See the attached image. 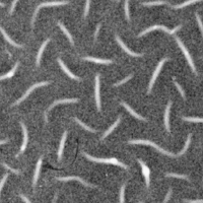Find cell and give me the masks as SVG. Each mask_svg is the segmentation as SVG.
Returning a JSON list of instances; mask_svg holds the SVG:
<instances>
[{"label": "cell", "instance_id": "cell-1", "mask_svg": "<svg viewBox=\"0 0 203 203\" xmlns=\"http://www.w3.org/2000/svg\"><path fill=\"white\" fill-rule=\"evenodd\" d=\"M83 155H85L87 159L89 160H92V162H96V163H100V164H115V166H119L121 168H123V169L127 170L128 167L124 164L123 163L119 162L117 159H114V157H111V159H97V157H93L92 155H89V153L86 152H83Z\"/></svg>", "mask_w": 203, "mask_h": 203}, {"label": "cell", "instance_id": "cell-2", "mask_svg": "<svg viewBox=\"0 0 203 203\" xmlns=\"http://www.w3.org/2000/svg\"><path fill=\"white\" fill-rule=\"evenodd\" d=\"M129 143H131V144H147V145L152 146V147L155 148L156 150H159V151L162 152L163 155H169V156H176L174 153H171L170 151H168V150L163 149L162 147H160L159 145H156L155 142H152L150 140H130Z\"/></svg>", "mask_w": 203, "mask_h": 203}, {"label": "cell", "instance_id": "cell-3", "mask_svg": "<svg viewBox=\"0 0 203 203\" xmlns=\"http://www.w3.org/2000/svg\"><path fill=\"white\" fill-rule=\"evenodd\" d=\"M182 27V26L181 24H179L178 27H176L175 29H173V30H169L168 27H164V26H157V24H155V26H152V27H148V29H146L145 31H143L142 33H140L138 35V37H142V36H144V35H146L147 33H149V31H155V30H163V31H167L168 34H170V35H173V34H175L176 31H178Z\"/></svg>", "mask_w": 203, "mask_h": 203}, {"label": "cell", "instance_id": "cell-4", "mask_svg": "<svg viewBox=\"0 0 203 203\" xmlns=\"http://www.w3.org/2000/svg\"><path fill=\"white\" fill-rule=\"evenodd\" d=\"M176 42H177V44L179 45V47L181 48V50L183 51V53H184L185 57H186V59H187V61H188V63H189V65L191 66L192 71H193L194 73H196V68H195V65H194V63H193V60H192L191 56H190V54H189V52H188V50L186 49V47L184 46V44L182 43L181 40L179 39V38H176Z\"/></svg>", "mask_w": 203, "mask_h": 203}, {"label": "cell", "instance_id": "cell-5", "mask_svg": "<svg viewBox=\"0 0 203 203\" xmlns=\"http://www.w3.org/2000/svg\"><path fill=\"white\" fill-rule=\"evenodd\" d=\"M67 1H56V2H44V3H41V4L38 6V7L36 8V10H35V13H34V16H33V23H35V19H36V16H37V13L39 12L40 8L42 7H49V6H58V5H65L67 4Z\"/></svg>", "mask_w": 203, "mask_h": 203}, {"label": "cell", "instance_id": "cell-6", "mask_svg": "<svg viewBox=\"0 0 203 203\" xmlns=\"http://www.w3.org/2000/svg\"><path fill=\"white\" fill-rule=\"evenodd\" d=\"M49 85V81H43V82H39V83H36V85H31V86L30 87V89H27V92H26V93H24L23 96L22 97H20L19 100H17V101L15 102V103L13 104V106H15V105H19V104H20V103H22L23 101H24V100L27 99V97H29V94H30V93H31V92H33V90H35V89H38V87H40V86H43V85Z\"/></svg>", "mask_w": 203, "mask_h": 203}, {"label": "cell", "instance_id": "cell-7", "mask_svg": "<svg viewBox=\"0 0 203 203\" xmlns=\"http://www.w3.org/2000/svg\"><path fill=\"white\" fill-rule=\"evenodd\" d=\"M166 61H169V58H164V59H163V60L159 63V65H157V67H156V69L155 70V72H153L152 77H151V79H150V82H149V85H148V93H150V90H151L153 85H155V80H156L157 75H159V73L160 72V69H162L163 65H164V63L166 62Z\"/></svg>", "mask_w": 203, "mask_h": 203}, {"label": "cell", "instance_id": "cell-8", "mask_svg": "<svg viewBox=\"0 0 203 203\" xmlns=\"http://www.w3.org/2000/svg\"><path fill=\"white\" fill-rule=\"evenodd\" d=\"M94 90H96V102H97V110L101 111V99H100V75H96V86H94Z\"/></svg>", "mask_w": 203, "mask_h": 203}, {"label": "cell", "instance_id": "cell-9", "mask_svg": "<svg viewBox=\"0 0 203 203\" xmlns=\"http://www.w3.org/2000/svg\"><path fill=\"white\" fill-rule=\"evenodd\" d=\"M116 41L118 42L119 43V45H120L121 46V48L123 49V50L126 52V53L127 54H129L130 56H133V57H141L142 56V54H139V53H134V52H132L130 49H129L127 46H126V45L123 43V42H122V40L120 39V37H118V36H116Z\"/></svg>", "mask_w": 203, "mask_h": 203}, {"label": "cell", "instance_id": "cell-10", "mask_svg": "<svg viewBox=\"0 0 203 203\" xmlns=\"http://www.w3.org/2000/svg\"><path fill=\"white\" fill-rule=\"evenodd\" d=\"M138 163H139V164L141 166V168H142V173H143V175H144V177H145V181H146V186L147 187H149V174H150V172H149V170H148V168L146 167V164L142 162L141 160H138Z\"/></svg>", "mask_w": 203, "mask_h": 203}, {"label": "cell", "instance_id": "cell-11", "mask_svg": "<svg viewBox=\"0 0 203 203\" xmlns=\"http://www.w3.org/2000/svg\"><path fill=\"white\" fill-rule=\"evenodd\" d=\"M58 180H59V181H72V180H76V181L80 182L81 184L85 185V186H87V187H93V185H90L89 183H87V182L83 181L81 178L75 177V176H72V177H61V178H58Z\"/></svg>", "mask_w": 203, "mask_h": 203}, {"label": "cell", "instance_id": "cell-12", "mask_svg": "<svg viewBox=\"0 0 203 203\" xmlns=\"http://www.w3.org/2000/svg\"><path fill=\"white\" fill-rule=\"evenodd\" d=\"M58 63H59V65L61 66V68L63 69V71H64V72L66 73V74H67V75L69 76V77L72 78V79H75V80H80L79 77H77V76H75V75L73 74V73H72L70 70H69V69H68L67 67H66L65 64H64V62H63V61L61 60V59H58Z\"/></svg>", "mask_w": 203, "mask_h": 203}, {"label": "cell", "instance_id": "cell-13", "mask_svg": "<svg viewBox=\"0 0 203 203\" xmlns=\"http://www.w3.org/2000/svg\"><path fill=\"white\" fill-rule=\"evenodd\" d=\"M171 107H172V102H169L168 103V106L166 108V113H164V126H166L167 131L170 133V126H169V117H170V110Z\"/></svg>", "mask_w": 203, "mask_h": 203}, {"label": "cell", "instance_id": "cell-14", "mask_svg": "<svg viewBox=\"0 0 203 203\" xmlns=\"http://www.w3.org/2000/svg\"><path fill=\"white\" fill-rule=\"evenodd\" d=\"M121 104H122V106H123V107L125 108V109L127 110V111L129 112V113H130V114L132 115L133 117H135L136 119H138V120H142V121H145V118H143L142 116H140V115H138V114L136 113V112L134 111V110L132 109L131 107H129V105H127V104H126V103H124V102H122Z\"/></svg>", "mask_w": 203, "mask_h": 203}, {"label": "cell", "instance_id": "cell-15", "mask_svg": "<svg viewBox=\"0 0 203 203\" xmlns=\"http://www.w3.org/2000/svg\"><path fill=\"white\" fill-rule=\"evenodd\" d=\"M20 126H22L23 131V145H22V147H20V150H19V155L24 151V149H26L27 144V128H26V126H24L23 123H20Z\"/></svg>", "mask_w": 203, "mask_h": 203}, {"label": "cell", "instance_id": "cell-16", "mask_svg": "<svg viewBox=\"0 0 203 203\" xmlns=\"http://www.w3.org/2000/svg\"><path fill=\"white\" fill-rule=\"evenodd\" d=\"M66 136H67V132H64L62 135V139L60 142V146H59V150H58V160H61L62 159V153H63V148H64V144L66 141Z\"/></svg>", "mask_w": 203, "mask_h": 203}, {"label": "cell", "instance_id": "cell-17", "mask_svg": "<svg viewBox=\"0 0 203 203\" xmlns=\"http://www.w3.org/2000/svg\"><path fill=\"white\" fill-rule=\"evenodd\" d=\"M83 59L86 61L100 63V64H111V63H113L112 60H104V59H99V58H94V57H83Z\"/></svg>", "mask_w": 203, "mask_h": 203}, {"label": "cell", "instance_id": "cell-18", "mask_svg": "<svg viewBox=\"0 0 203 203\" xmlns=\"http://www.w3.org/2000/svg\"><path fill=\"white\" fill-rule=\"evenodd\" d=\"M78 101H79L78 99H65V100H58V101L54 102V103L51 105V106H50V109H49V110H51L52 108L55 107V106H57V105H59V104H66V103H77Z\"/></svg>", "mask_w": 203, "mask_h": 203}, {"label": "cell", "instance_id": "cell-19", "mask_svg": "<svg viewBox=\"0 0 203 203\" xmlns=\"http://www.w3.org/2000/svg\"><path fill=\"white\" fill-rule=\"evenodd\" d=\"M0 31H1V33H2V35H3V37H4V39H5L6 41H7V42H8V43H10V44H11V45H12V46H14V47H16V48H22V47H23V46H22V45H19V44H16V43H15V42H13V41H12L11 39H10V37L8 36V35H7V34H6V33H5V31H4V30H3V29H2V27H0Z\"/></svg>", "mask_w": 203, "mask_h": 203}, {"label": "cell", "instance_id": "cell-20", "mask_svg": "<svg viewBox=\"0 0 203 203\" xmlns=\"http://www.w3.org/2000/svg\"><path fill=\"white\" fill-rule=\"evenodd\" d=\"M49 39H47L46 41L44 42L43 44H42V46H41V48H40V50H39V52H38V55H37V61H36V63H37V65L39 66L40 65V61H41V57H42V54H43V51L45 50V47H46V45L49 43Z\"/></svg>", "mask_w": 203, "mask_h": 203}, {"label": "cell", "instance_id": "cell-21", "mask_svg": "<svg viewBox=\"0 0 203 203\" xmlns=\"http://www.w3.org/2000/svg\"><path fill=\"white\" fill-rule=\"evenodd\" d=\"M42 159L43 157H40L39 160H38V164H37V168H36V172H35V177H34V186L37 184V181H38V178H39V174H40V171H41V166H42Z\"/></svg>", "mask_w": 203, "mask_h": 203}, {"label": "cell", "instance_id": "cell-22", "mask_svg": "<svg viewBox=\"0 0 203 203\" xmlns=\"http://www.w3.org/2000/svg\"><path fill=\"white\" fill-rule=\"evenodd\" d=\"M120 121H121V117H119V118H118V120H117L116 122H115V123H114L113 125H112L111 127H110L109 129H108V130H107L106 132H105V134H104L103 136H102V139H105V138H106L107 136L109 135L110 133H111L112 131H113L115 128H116V126H118V124L120 123Z\"/></svg>", "mask_w": 203, "mask_h": 203}, {"label": "cell", "instance_id": "cell-23", "mask_svg": "<svg viewBox=\"0 0 203 203\" xmlns=\"http://www.w3.org/2000/svg\"><path fill=\"white\" fill-rule=\"evenodd\" d=\"M58 26L60 27V29L62 30V31H63V33H64V34L66 35V36H67L68 40H69V42H70V43H71V45H74V41H73L72 37H71V35H70V33H69V31H67V29H66V27H65L64 26H63V24H62V23H61L60 22L58 23Z\"/></svg>", "mask_w": 203, "mask_h": 203}, {"label": "cell", "instance_id": "cell-24", "mask_svg": "<svg viewBox=\"0 0 203 203\" xmlns=\"http://www.w3.org/2000/svg\"><path fill=\"white\" fill-rule=\"evenodd\" d=\"M17 66H19V63H15V65L13 66V68L10 70L8 73H6V74H4V75H2V76H0V80H3V79H7V78H9V77H12V75L14 74L15 73V71H16V68H17Z\"/></svg>", "mask_w": 203, "mask_h": 203}, {"label": "cell", "instance_id": "cell-25", "mask_svg": "<svg viewBox=\"0 0 203 203\" xmlns=\"http://www.w3.org/2000/svg\"><path fill=\"white\" fill-rule=\"evenodd\" d=\"M198 1H202V0H188V1L182 3V4L173 6V8H176V9H178V8H183V7H185V6H188V5L192 4V3H195V2H198Z\"/></svg>", "mask_w": 203, "mask_h": 203}, {"label": "cell", "instance_id": "cell-26", "mask_svg": "<svg viewBox=\"0 0 203 203\" xmlns=\"http://www.w3.org/2000/svg\"><path fill=\"white\" fill-rule=\"evenodd\" d=\"M74 120H75V122H77V123H78V124H79L80 126H81L82 128H85V130L89 131V132H93V133L96 132V130H94V129H92V128L89 127V126H87L86 124H85V123H83V122H81V121H80L78 118H74Z\"/></svg>", "mask_w": 203, "mask_h": 203}, {"label": "cell", "instance_id": "cell-27", "mask_svg": "<svg viewBox=\"0 0 203 203\" xmlns=\"http://www.w3.org/2000/svg\"><path fill=\"white\" fill-rule=\"evenodd\" d=\"M190 141H191V134H189L188 135V138H187V141H186V143H185V146H184V148L181 150V151L178 153V156L179 155H184L185 152H186V150L188 149V147H189V143H190Z\"/></svg>", "mask_w": 203, "mask_h": 203}, {"label": "cell", "instance_id": "cell-28", "mask_svg": "<svg viewBox=\"0 0 203 203\" xmlns=\"http://www.w3.org/2000/svg\"><path fill=\"white\" fill-rule=\"evenodd\" d=\"M183 120L195 123H203V118H193V117H183Z\"/></svg>", "mask_w": 203, "mask_h": 203}, {"label": "cell", "instance_id": "cell-29", "mask_svg": "<svg viewBox=\"0 0 203 203\" xmlns=\"http://www.w3.org/2000/svg\"><path fill=\"white\" fill-rule=\"evenodd\" d=\"M163 4H167V2H164V1H152V2H144V3H143V5H144V6L163 5Z\"/></svg>", "mask_w": 203, "mask_h": 203}, {"label": "cell", "instance_id": "cell-30", "mask_svg": "<svg viewBox=\"0 0 203 203\" xmlns=\"http://www.w3.org/2000/svg\"><path fill=\"white\" fill-rule=\"evenodd\" d=\"M167 177H174V178H178V179H184V180H188V177L186 175H178V174H167Z\"/></svg>", "mask_w": 203, "mask_h": 203}, {"label": "cell", "instance_id": "cell-31", "mask_svg": "<svg viewBox=\"0 0 203 203\" xmlns=\"http://www.w3.org/2000/svg\"><path fill=\"white\" fill-rule=\"evenodd\" d=\"M125 14L128 22H130V15H129V0H125Z\"/></svg>", "mask_w": 203, "mask_h": 203}, {"label": "cell", "instance_id": "cell-32", "mask_svg": "<svg viewBox=\"0 0 203 203\" xmlns=\"http://www.w3.org/2000/svg\"><path fill=\"white\" fill-rule=\"evenodd\" d=\"M132 76H133L132 74H130V75H128V76H127V77H126V78H124L123 80H121V81H119V82H117V83H115V85H115V86H119V85H123V83H125V82H127V81H128V80H130V79L132 78Z\"/></svg>", "mask_w": 203, "mask_h": 203}, {"label": "cell", "instance_id": "cell-33", "mask_svg": "<svg viewBox=\"0 0 203 203\" xmlns=\"http://www.w3.org/2000/svg\"><path fill=\"white\" fill-rule=\"evenodd\" d=\"M196 19H197V23H198V24H199V27H200L201 34H202V36H203V23H202V22H201L200 16H199V14H197V13H196Z\"/></svg>", "mask_w": 203, "mask_h": 203}, {"label": "cell", "instance_id": "cell-34", "mask_svg": "<svg viewBox=\"0 0 203 203\" xmlns=\"http://www.w3.org/2000/svg\"><path fill=\"white\" fill-rule=\"evenodd\" d=\"M125 187L126 185H123L121 187V191H120V203H124V191H125Z\"/></svg>", "mask_w": 203, "mask_h": 203}, {"label": "cell", "instance_id": "cell-35", "mask_svg": "<svg viewBox=\"0 0 203 203\" xmlns=\"http://www.w3.org/2000/svg\"><path fill=\"white\" fill-rule=\"evenodd\" d=\"M174 83H175V85H176V87L178 89V90H179L180 92V93H181V96L183 97V99H185V93H184V90L182 89V87H181V85H179V83H178L177 81H175L174 80Z\"/></svg>", "mask_w": 203, "mask_h": 203}, {"label": "cell", "instance_id": "cell-36", "mask_svg": "<svg viewBox=\"0 0 203 203\" xmlns=\"http://www.w3.org/2000/svg\"><path fill=\"white\" fill-rule=\"evenodd\" d=\"M2 166L4 167L5 169L9 170L10 172H12V173H14V174H19V171H17V170H14V169H12V168H11V167H9L7 164H4V163H3V164H2Z\"/></svg>", "mask_w": 203, "mask_h": 203}, {"label": "cell", "instance_id": "cell-37", "mask_svg": "<svg viewBox=\"0 0 203 203\" xmlns=\"http://www.w3.org/2000/svg\"><path fill=\"white\" fill-rule=\"evenodd\" d=\"M89 4H90V0H86V3H85V16H87V14H89Z\"/></svg>", "mask_w": 203, "mask_h": 203}, {"label": "cell", "instance_id": "cell-38", "mask_svg": "<svg viewBox=\"0 0 203 203\" xmlns=\"http://www.w3.org/2000/svg\"><path fill=\"white\" fill-rule=\"evenodd\" d=\"M7 177H8V175H7V174H5V175H4V177L2 178L1 182H0V192H1V189H2V187H3V185H4L6 179H7Z\"/></svg>", "mask_w": 203, "mask_h": 203}, {"label": "cell", "instance_id": "cell-39", "mask_svg": "<svg viewBox=\"0 0 203 203\" xmlns=\"http://www.w3.org/2000/svg\"><path fill=\"white\" fill-rule=\"evenodd\" d=\"M171 195H172V189H170L169 192H168V194H167L166 198H164V202H163V203H167L168 201H169V200H170Z\"/></svg>", "mask_w": 203, "mask_h": 203}, {"label": "cell", "instance_id": "cell-40", "mask_svg": "<svg viewBox=\"0 0 203 203\" xmlns=\"http://www.w3.org/2000/svg\"><path fill=\"white\" fill-rule=\"evenodd\" d=\"M186 203H203V199H198V200H185Z\"/></svg>", "mask_w": 203, "mask_h": 203}, {"label": "cell", "instance_id": "cell-41", "mask_svg": "<svg viewBox=\"0 0 203 203\" xmlns=\"http://www.w3.org/2000/svg\"><path fill=\"white\" fill-rule=\"evenodd\" d=\"M17 1H19V0H13L12 5H11V8H10V12H9L10 14H12V12H13V10H14V7H15V5H16Z\"/></svg>", "mask_w": 203, "mask_h": 203}, {"label": "cell", "instance_id": "cell-42", "mask_svg": "<svg viewBox=\"0 0 203 203\" xmlns=\"http://www.w3.org/2000/svg\"><path fill=\"white\" fill-rule=\"evenodd\" d=\"M100 27H101V24H97L96 33H94V39H97V35H99V31H100Z\"/></svg>", "mask_w": 203, "mask_h": 203}, {"label": "cell", "instance_id": "cell-43", "mask_svg": "<svg viewBox=\"0 0 203 203\" xmlns=\"http://www.w3.org/2000/svg\"><path fill=\"white\" fill-rule=\"evenodd\" d=\"M20 197H22V198L23 199V200H24V202H26V203H31V202H30V200H29V199H27V198L26 197V196L22 195V196H20Z\"/></svg>", "mask_w": 203, "mask_h": 203}, {"label": "cell", "instance_id": "cell-44", "mask_svg": "<svg viewBox=\"0 0 203 203\" xmlns=\"http://www.w3.org/2000/svg\"><path fill=\"white\" fill-rule=\"evenodd\" d=\"M8 142V139H5V140H1L0 141V145L1 144H5V143H7Z\"/></svg>", "mask_w": 203, "mask_h": 203}, {"label": "cell", "instance_id": "cell-45", "mask_svg": "<svg viewBox=\"0 0 203 203\" xmlns=\"http://www.w3.org/2000/svg\"><path fill=\"white\" fill-rule=\"evenodd\" d=\"M3 5H4V4H3V3H1V2H0V6H3Z\"/></svg>", "mask_w": 203, "mask_h": 203}]
</instances>
